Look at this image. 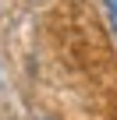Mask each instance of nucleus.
Listing matches in <instances>:
<instances>
[{
    "instance_id": "1",
    "label": "nucleus",
    "mask_w": 117,
    "mask_h": 120,
    "mask_svg": "<svg viewBox=\"0 0 117 120\" xmlns=\"http://www.w3.org/2000/svg\"><path fill=\"white\" fill-rule=\"evenodd\" d=\"M106 14H110V21H113V28H117V0H106Z\"/></svg>"
}]
</instances>
